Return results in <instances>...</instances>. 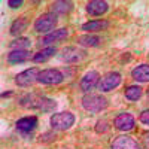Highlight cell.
<instances>
[{
    "instance_id": "cell-23",
    "label": "cell",
    "mask_w": 149,
    "mask_h": 149,
    "mask_svg": "<svg viewBox=\"0 0 149 149\" xmlns=\"http://www.w3.org/2000/svg\"><path fill=\"white\" fill-rule=\"evenodd\" d=\"M31 46V40L29 37H18L14 42H10V48L14 49H24V51H29V48Z\"/></svg>"
},
{
    "instance_id": "cell-21",
    "label": "cell",
    "mask_w": 149,
    "mask_h": 149,
    "mask_svg": "<svg viewBox=\"0 0 149 149\" xmlns=\"http://www.w3.org/2000/svg\"><path fill=\"white\" fill-rule=\"evenodd\" d=\"M76 42L79 43V45H82V46H98L100 45V37L98 36H93V34H82V36H79L78 39H76Z\"/></svg>"
},
{
    "instance_id": "cell-26",
    "label": "cell",
    "mask_w": 149,
    "mask_h": 149,
    "mask_svg": "<svg viewBox=\"0 0 149 149\" xmlns=\"http://www.w3.org/2000/svg\"><path fill=\"white\" fill-rule=\"evenodd\" d=\"M8 5H9L10 8H14V9H17V8L22 6V0H9V2H8Z\"/></svg>"
},
{
    "instance_id": "cell-16",
    "label": "cell",
    "mask_w": 149,
    "mask_h": 149,
    "mask_svg": "<svg viewBox=\"0 0 149 149\" xmlns=\"http://www.w3.org/2000/svg\"><path fill=\"white\" fill-rule=\"evenodd\" d=\"M109 27V22L104 19H94V21H88L82 26V30L86 33H94V31H102L106 30Z\"/></svg>"
},
{
    "instance_id": "cell-12",
    "label": "cell",
    "mask_w": 149,
    "mask_h": 149,
    "mask_svg": "<svg viewBox=\"0 0 149 149\" xmlns=\"http://www.w3.org/2000/svg\"><path fill=\"white\" fill-rule=\"evenodd\" d=\"M67 36H69V30H67V29H58V30H54L52 33L46 34L45 37H42L39 43H40L42 46H46V45H51V43H54V42L63 40V39H66Z\"/></svg>"
},
{
    "instance_id": "cell-13",
    "label": "cell",
    "mask_w": 149,
    "mask_h": 149,
    "mask_svg": "<svg viewBox=\"0 0 149 149\" xmlns=\"http://www.w3.org/2000/svg\"><path fill=\"white\" fill-rule=\"evenodd\" d=\"M109 9V5L102 0H93V2L86 3V12L93 17H100L103 14H106Z\"/></svg>"
},
{
    "instance_id": "cell-6",
    "label": "cell",
    "mask_w": 149,
    "mask_h": 149,
    "mask_svg": "<svg viewBox=\"0 0 149 149\" xmlns=\"http://www.w3.org/2000/svg\"><path fill=\"white\" fill-rule=\"evenodd\" d=\"M121 81H122V78L118 72H110L100 79V82H98V90L102 93H109L112 90H115L116 86H119Z\"/></svg>"
},
{
    "instance_id": "cell-15",
    "label": "cell",
    "mask_w": 149,
    "mask_h": 149,
    "mask_svg": "<svg viewBox=\"0 0 149 149\" xmlns=\"http://www.w3.org/2000/svg\"><path fill=\"white\" fill-rule=\"evenodd\" d=\"M30 58V51H24V49H15L8 54V63L9 64H18L24 63Z\"/></svg>"
},
{
    "instance_id": "cell-8",
    "label": "cell",
    "mask_w": 149,
    "mask_h": 149,
    "mask_svg": "<svg viewBox=\"0 0 149 149\" xmlns=\"http://www.w3.org/2000/svg\"><path fill=\"white\" fill-rule=\"evenodd\" d=\"M100 74H98L97 70H90V72H86L84 74V78L81 79V90L84 93H91L95 86H98V82H100Z\"/></svg>"
},
{
    "instance_id": "cell-19",
    "label": "cell",
    "mask_w": 149,
    "mask_h": 149,
    "mask_svg": "<svg viewBox=\"0 0 149 149\" xmlns=\"http://www.w3.org/2000/svg\"><path fill=\"white\" fill-rule=\"evenodd\" d=\"M54 54H55V46H48V48L42 49V51H39L37 54H34L33 61L34 63H45L51 57H54Z\"/></svg>"
},
{
    "instance_id": "cell-14",
    "label": "cell",
    "mask_w": 149,
    "mask_h": 149,
    "mask_svg": "<svg viewBox=\"0 0 149 149\" xmlns=\"http://www.w3.org/2000/svg\"><path fill=\"white\" fill-rule=\"evenodd\" d=\"M17 128L22 133H30L37 127V118L36 116H24L17 121Z\"/></svg>"
},
{
    "instance_id": "cell-10",
    "label": "cell",
    "mask_w": 149,
    "mask_h": 149,
    "mask_svg": "<svg viewBox=\"0 0 149 149\" xmlns=\"http://www.w3.org/2000/svg\"><path fill=\"white\" fill-rule=\"evenodd\" d=\"M112 149H142V148L133 137L125 136V134H121V136L113 139V142H112Z\"/></svg>"
},
{
    "instance_id": "cell-20",
    "label": "cell",
    "mask_w": 149,
    "mask_h": 149,
    "mask_svg": "<svg viewBox=\"0 0 149 149\" xmlns=\"http://www.w3.org/2000/svg\"><path fill=\"white\" fill-rule=\"evenodd\" d=\"M51 9L52 12L57 15V14H61V15H66L73 9V3L72 2H54L51 5Z\"/></svg>"
},
{
    "instance_id": "cell-22",
    "label": "cell",
    "mask_w": 149,
    "mask_h": 149,
    "mask_svg": "<svg viewBox=\"0 0 149 149\" xmlns=\"http://www.w3.org/2000/svg\"><path fill=\"white\" fill-rule=\"evenodd\" d=\"M142 94H143V91L137 85H131V86H128V88L125 90V98H128L130 102L139 100V98L142 97Z\"/></svg>"
},
{
    "instance_id": "cell-5",
    "label": "cell",
    "mask_w": 149,
    "mask_h": 149,
    "mask_svg": "<svg viewBox=\"0 0 149 149\" xmlns=\"http://www.w3.org/2000/svg\"><path fill=\"white\" fill-rule=\"evenodd\" d=\"M63 81H64V74L57 69H45L37 76V82L43 85H57Z\"/></svg>"
},
{
    "instance_id": "cell-3",
    "label": "cell",
    "mask_w": 149,
    "mask_h": 149,
    "mask_svg": "<svg viewBox=\"0 0 149 149\" xmlns=\"http://www.w3.org/2000/svg\"><path fill=\"white\" fill-rule=\"evenodd\" d=\"M58 22V18L54 12H46V14L40 15L39 18L36 19L34 22V30L37 33H52L54 27L57 26Z\"/></svg>"
},
{
    "instance_id": "cell-7",
    "label": "cell",
    "mask_w": 149,
    "mask_h": 149,
    "mask_svg": "<svg viewBox=\"0 0 149 149\" xmlns=\"http://www.w3.org/2000/svg\"><path fill=\"white\" fill-rule=\"evenodd\" d=\"M39 69L37 67H31V69H27L21 72L19 74H17L15 78V82L18 86H22V88H26V86H30L33 85L34 82H37V76H39Z\"/></svg>"
},
{
    "instance_id": "cell-1",
    "label": "cell",
    "mask_w": 149,
    "mask_h": 149,
    "mask_svg": "<svg viewBox=\"0 0 149 149\" xmlns=\"http://www.w3.org/2000/svg\"><path fill=\"white\" fill-rule=\"evenodd\" d=\"M82 106L85 110L97 113V112H102L107 107V100L102 95V94H85L82 97Z\"/></svg>"
},
{
    "instance_id": "cell-25",
    "label": "cell",
    "mask_w": 149,
    "mask_h": 149,
    "mask_svg": "<svg viewBox=\"0 0 149 149\" xmlns=\"http://www.w3.org/2000/svg\"><path fill=\"white\" fill-rule=\"evenodd\" d=\"M97 133H102V131H106L107 130V122L106 121H98L97 122V127H95Z\"/></svg>"
},
{
    "instance_id": "cell-9",
    "label": "cell",
    "mask_w": 149,
    "mask_h": 149,
    "mask_svg": "<svg viewBox=\"0 0 149 149\" xmlns=\"http://www.w3.org/2000/svg\"><path fill=\"white\" fill-rule=\"evenodd\" d=\"M86 57V52L84 51V49H79L76 46H66L63 48V51H61V58H63L66 63H79V61H82L84 58Z\"/></svg>"
},
{
    "instance_id": "cell-11",
    "label": "cell",
    "mask_w": 149,
    "mask_h": 149,
    "mask_svg": "<svg viewBox=\"0 0 149 149\" xmlns=\"http://www.w3.org/2000/svg\"><path fill=\"white\" fill-rule=\"evenodd\" d=\"M113 125L121 130V131H130L134 128V118L133 115L127 113V112H124V113H119L115 121H113Z\"/></svg>"
},
{
    "instance_id": "cell-24",
    "label": "cell",
    "mask_w": 149,
    "mask_h": 149,
    "mask_svg": "<svg viewBox=\"0 0 149 149\" xmlns=\"http://www.w3.org/2000/svg\"><path fill=\"white\" fill-rule=\"evenodd\" d=\"M139 119H140L142 124H145V125H149V109H146V110L142 112L140 116H139Z\"/></svg>"
},
{
    "instance_id": "cell-4",
    "label": "cell",
    "mask_w": 149,
    "mask_h": 149,
    "mask_svg": "<svg viewBox=\"0 0 149 149\" xmlns=\"http://www.w3.org/2000/svg\"><path fill=\"white\" fill-rule=\"evenodd\" d=\"M74 124V115L70 112H60L51 116V127L55 130H69Z\"/></svg>"
},
{
    "instance_id": "cell-17",
    "label": "cell",
    "mask_w": 149,
    "mask_h": 149,
    "mask_svg": "<svg viewBox=\"0 0 149 149\" xmlns=\"http://www.w3.org/2000/svg\"><path fill=\"white\" fill-rule=\"evenodd\" d=\"M131 78L137 82H149V64H140L134 67L131 72Z\"/></svg>"
},
{
    "instance_id": "cell-18",
    "label": "cell",
    "mask_w": 149,
    "mask_h": 149,
    "mask_svg": "<svg viewBox=\"0 0 149 149\" xmlns=\"http://www.w3.org/2000/svg\"><path fill=\"white\" fill-rule=\"evenodd\" d=\"M27 26H29L27 17H21V18L15 19L14 22H12V26H10V34H14V36L21 34L24 30H27Z\"/></svg>"
},
{
    "instance_id": "cell-2",
    "label": "cell",
    "mask_w": 149,
    "mask_h": 149,
    "mask_svg": "<svg viewBox=\"0 0 149 149\" xmlns=\"http://www.w3.org/2000/svg\"><path fill=\"white\" fill-rule=\"evenodd\" d=\"M22 100H29V103H22L24 107H30V109H39L42 112H49L55 109L57 103L54 100H49V98H45V97H40V95H27L24 97Z\"/></svg>"
}]
</instances>
